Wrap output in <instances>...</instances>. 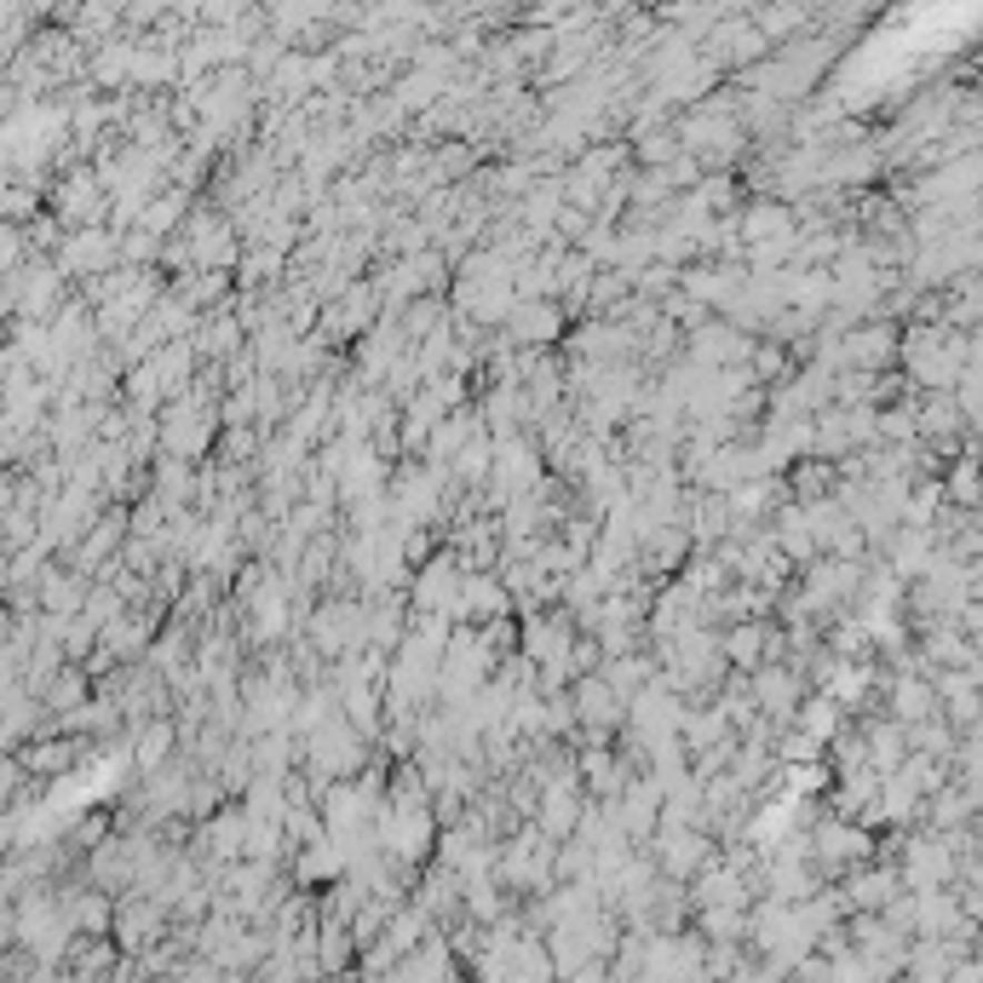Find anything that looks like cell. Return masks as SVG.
<instances>
[{
  "label": "cell",
  "mask_w": 983,
  "mask_h": 983,
  "mask_svg": "<svg viewBox=\"0 0 983 983\" xmlns=\"http://www.w3.org/2000/svg\"><path fill=\"white\" fill-rule=\"evenodd\" d=\"M437 495H444V478H437V466H415V471H403L397 489H391L397 524H426V518L437 513Z\"/></svg>",
  "instance_id": "1"
},
{
  "label": "cell",
  "mask_w": 983,
  "mask_h": 983,
  "mask_svg": "<svg viewBox=\"0 0 983 983\" xmlns=\"http://www.w3.org/2000/svg\"><path fill=\"white\" fill-rule=\"evenodd\" d=\"M569 702H575V719H582L587 731H598V736L616 731V725H622V707H627V696L609 685L604 673H598V679H582V685H575Z\"/></svg>",
  "instance_id": "2"
},
{
  "label": "cell",
  "mask_w": 983,
  "mask_h": 983,
  "mask_svg": "<svg viewBox=\"0 0 983 983\" xmlns=\"http://www.w3.org/2000/svg\"><path fill=\"white\" fill-rule=\"evenodd\" d=\"M691 357L696 363H707V368H725L731 357H748V340H742L736 328H725V322H714V328H702V334H691Z\"/></svg>",
  "instance_id": "3"
},
{
  "label": "cell",
  "mask_w": 983,
  "mask_h": 983,
  "mask_svg": "<svg viewBox=\"0 0 983 983\" xmlns=\"http://www.w3.org/2000/svg\"><path fill=\"white\" fill-rule=\"evenodd\" d=\"M702 863H707V840H702V834H667V840H662V868H667V880H691Z\"/></svg>",
  "instance_id": "4"
},
{
  "label": "cell",
  "mask_w": 983,
  "mask_h": 983,
  "mask_svg": "<svg viewBox=\"0 0 983 983\" xmlns=\"http://www.w3.org/2000/svg\"><path fill=\"white\" fill-rule=\"evenodd\" d=\"M161 444L173 449V455H196L201 444H208V415H201L196 403H190V409H173V415H167V437H161Z\"/></svg>",
  "instance_id": "5"
},
{
  "label": "cell",
  "mask_w": 983,
  "mask_h": 983,
  "mask_svg": "<svg viewBox=\"0 0 983 983\" xmlns=\"http://www.w3.org/2000/svg\"><path fill=\"white\" fill-rule=\"evenodd\" d=\"M506 334L535 346V340H547V334H558V311H553V305H524V311L506 317Z\"/></svg>",
  "instance_id": "6"
},
{
  "label": "cell",
  "mask_w": 983,
  "mask_h": 983,
  "mask_svg": "<svg viewBox=\"0 0 983 983\" xmlns=\"http://www.w3.org/2000/svg\"><path fill=\"white\" fill-rule=\"evenodd\" d=\"M156 932H161V908L156 903H121V943H156Z\"/></svg>",
  "instance_id": "7"
},
{
  "label": "cell",
  "mask_w": 983,
  "mask_h": 983,
  "mask_svg": "<svg viewBox=\"0 0 983 983\" xmlns=\"http://www.w3.org/2000/svg\"><path fill=\"white\" fill-rule=\"evenodd\" d=\"M63 265H70V270H110V265H116L110 236H81V242L63 254Z\"/></svg>",
  "instance_id": "8"
},
{
  "label": "cell",
  "mask_w": 983,
  "mask_h": 983,
  "mask_svg": "<svg viewBox=\"0 0 983 983\" xmlns=\"http://www.w3.org/2000/svg\"><path fill=\"white\" fill-rule=\"evenodd\" d=\"M460 616H506V598L489 587V575H466V609Z\"/></svg>",
  "instance_id": "9"
},
{
  "label": "cell",
  "mask_w": 983,
  "mask_h": 983,
  "mask_svg": "<svg viewBox=\"0 0 983 983\" xmlns=\"http://www.w3.org/2000/svg\"><path fill=\"white\" fill-rule=\"evenodd\" d=\"M759 651H765V633H759V627H736V633L725 638V656H731L736 667H754Z\"/></svg>",
  "instance_id": "10"
},
{
  "label": "cell",
  "mask_w": 983,
  "mask_h": 983,
  "mask_svg": "<svg viewBox=\"0 0 983 983\" xmlns=\"http://www.w3.org/2000/svg\"><path fill=\"white\" fill-rule=\"evenodd\" d=\"M759 702H771V714H794V707H788L794 702V679H788V673H776V667L759 673Z\"/></svg>",
  "instance_id": "11"
},
{
  "label": "cell",
  "mask_w": 983,
  "mask_h": 983,
  "mask_svg": "<svg viewBox=\"0 0 983 983\" xmlns=\"http://www.w3.org/2000/svg\"><path fill=\"white\" fill-rule=\"evenodd\" d=\"M368 317H375V288H351V299L334 311V328H363Z\"/></svg>",
  "instance_id": "12"
},
{
  "label": "cell",
  "mask_w": 983,
  "mask_h": 983,
  "mask_svg": "<svg viewBox=\"0 0 983 983\" xmlns=\"http://www.w3.org/2000/svg\"><path fill=\"white\" fill-rule=\"evenodd\" d=\"M70 921H76V932H105V926H110V908L98 903V897H76Z\"/></svg>",
  "instance_id": "13"
}]
</instances>
